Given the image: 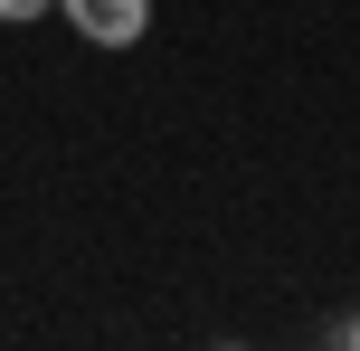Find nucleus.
<instances>
[{"mask_svg":"<svg viewBox=\"0 0 360 351\" xmlns=\"http://www.w3.org/2000/svg\"><path fill=\"white\" fill-rule=\"evenodd\" d=\"M57 10L76 19L86 48H143L152 38V0H57Z\"/></svg>","mask_w":360,"mask_h":351,"instance_id":"1","label":"nucleus"},{"mask_svg":"<svg viewBox=\"0 0 360 351\" xmlns=\"http://www.w3.org/2000/svg\"><path fill=\"white\" fill-rule=\"evenodd\" d=\"M57 0H0V19H10V29H29V19H48Z\"/></svg>","mask_w":360,"mask_h":351,"instance_id":"2","label":"nucleus"},{"mask_svg":"<svg viewBox=\"0 0 360 351\" xmlns=\"http://www.w3.org/2000/svg\"><path fill=\"white\" fill-rule=\"evenodd\" d=\"M332 342H351V351H360V314H351V323H332Z\"/></svg>","mask_w":360,"mask_h":351,"instance_id":"3","label":"nucleus"}]
</instances>
